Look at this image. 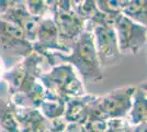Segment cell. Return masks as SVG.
I'll return each instance as SVG.
<instances>
[{
	"label": "cell",
	"instance_id": "1",
	"mask_svg": "<svg viewBox=\"0 0 147 132\" xmlns=\"http://www.w3.org/2000/svg\"><path fill=\"white\" fill-rule=\"evenodd\" d=\"M51 66L69 64L78 72L80 79L85 83L100 82L103 79V72L97 56L92 33L84 31L71 45L68 54L59 52H44Z\"/></svg>",
	"mask_w": 147,
	"mask_h": 132
},
{
	"label": "cell",
	"instance_id": "2",
	"mask_svg": "<svg viewBox=\"0 0 147 132\" xmlns=\"http://www.w3.org/2000/svg\"><path fill=\"white\" fill-rule=\"evenodd\" d=\"M58 33V43L61 53L68 54L71 45L85 31V21L74 11L71 1H47Z\"/></svg>",
	"mask_w": 147,
	"mask_h": 132
},
{
	"label": "cell",
	"instance_id": "3",
	"mask_svg": "<svg viewBox=\"0 0 147 132\" xmlns=\"http://www.w3.org/2000/svg\"><path fill=\"white\" fill-rule=\"evenodd\" d=\"M38 81L47 91L66 101L87 94L82 81L69 64L53 66L47 73L41 76Z\"/></svg>",
	"mask_w": 147,
	"mask_h": 132
},
{
	"label": "cell",
	"instance_id": "4",
	"mask_svg": "<svg viewBox=\"0 0 147 132\" xmlns=\"http://www.w3.org/2000/svg\"><path fill=\"white\" fill-rule=\"evenodd\" d=\"M0 52L6 68H9L33 52V44L18 26L0 18Z\"/></svg>",
	"mask_w": 147,
	"mask_h": 132
},
{
	"label": "cell",
	"instance_id": "5",
	"mask_svg": "<svg viewBox=\"0 0 147 132\" xmlns=\"http://www.w3.org/2000/svg\"><path fill=\"white\" fill-rule=\"evenodd\" d=\"M113 28L115 30L121 55H136L146 47V26L137 24L120 13L113 18Z\"/></svg>",
	"mask_w": 147,
	"mask_h": 132
},
{
	"label": "cell",
	"instance_id": "6",
	"mask_svg": "<svg viewBox=\"0 0 147 132\" xmlns=\"http://www.w3.org/2000/svg\"><path fill=\"white\" fill-rule=\"evenodd\" d=\"M93 44L101 67H110L121 61L117 34L112 22H105L94 26L92 30Z\"/></svg>",
	"mask_w": 147,
	"mask_h": 132
},
{
	"label": "cell",
	"instance_id": "7",
	"mask_svg": "<svg viewBox=\"0 0 147 132\" xmlns=\"http://www.w3.org/2000/svg\"><path fill=\"white\" fill-rule=\"evenodd\" d=\"M135 86H125L113 89L108 95L100 97L98 107L105 120L124 119L127 117L132 104Z\"/></svg>",
	"mask_w": 147,
	"mask_h": 132
},
{
	"label": "cell",
	"instance_id": "8",
	"mask_svg": "<svg viewBox=\"0 0 147 132\" xmlns=\"http://www.w3.org/2000/svg\"><path fill=\"white\" fill-rule=\"evenodd\" d=\"M0 18L18 26L30 43H35L41 19L34 18L28 12L24 1H14V3Z\"/></svg>",
	"mask_w": 147,
	"mask_h": 132
},
{
	"label": "cell",
	"instance_id": "9",
	"mask_svg": "<svg viewBox=\"0 0 147 132\" xmlns=\"http://www.w3.org/2000/svg\"><path fill=\"white\" fill-rule=\"evenodd\" d=\"M33 51L40 53L44 52H59L61 46L58 43V33L53 19L49 17L43 18L37 28L36 41L33 44Z\"/></svg>",
	"mask_w": 147,
	"mask_h": 132
},
{
	"label": "cell",
	"instance_id": "10",
	"mask_svg": "<svg viewBox=\"0 0 147 132\" xmlns=\"http://www.w3.org/2000/svg\"><path fill=\"white\" fill-rule=\"evenodd\" d=\"M98 96L86 94L81 97L70 98L66 101V108L63 118L67 123H80L86 121L93 101Z\"/></svg>",
	"mask_w": 147,
	"mask_h": 132
},
{
	"label": "cell",
	"instance_id": "11",
	"mask_svg": "<svg viewBox=\"0 0 147 132\" xmlns=\"http://www.w3.org/2000/svg\"><path fill=\"white\" fill-rule=\"evenodd\" d=\"M131 126L145 123L147 120V93L146 82L135 86L132 95V104L129 114L126 117Z\"/></svg>",
	"mask_w": 147,
	"mask_h": 132
},
{
	"label": "cell",
	"instance_id": "12",
	"mask_svg": "<svg viewBox=\"0 0 147 132\" xmlns=\"http://www.w3.org/2000/svg\"><path fill=\"white\" fill-rule=\"evenodd\" d=\"M65 108H66V100L47 91L46 99L38 106L37 109L46 120H53L61 118L65 112Z\"/></svg>",
	"mask_w": 147,
	"mask_h": 132
},
{
	"label": "cell",
	"instance_id": "13",
	"mask_svg": "<svg viewBox=\"0 0 147 132\" xmlns=\"http://www.w3.org/2000/svg\"><path fill=\"white\" fill-rule=\"evenodd\" d=\"M0 129L3 132H22L16 117L14 105L5 98H0Z\"/></svg>",
	"mask_w": 147,
	"mask_h": 132
},
{
	"label": "cell",
	"instance_id": "14",
	"mask_svg": "<svg viewBox=\"0 0 147 132\" xmlns=\"http://www.w3.org/2000/svg\"><path fill=\"white\" fill-rule=\"evenodd\" d=\"M147 1L144 0H132L125 1L122 8V13L125 18L129 19L137 24L146 26L147 23Z\"/></svg>",
	"mask_w": 147,
	"mask_h": 132
},
{
	"label": "cell",
	"instance_id": "15",
	"mask_svg": "<svg viewBox=\"0 0 147 132\" xmlns=\"http://www.w3.org/2000/svg\"><path fill=\"white\" fill-rule=\"evenodd\" d=\"M124 2L125 1H117V0H101V1H96V5L100 12L108 16L110 19H113L114 17L121 13Z\"/></svg>",
	"mask_w": 147,
	"mask_h": 132
},
{
	"label": "cell",
	"instance_id": "16",
	"mask_svg": "<svg viewBox=\"0 0 147 132\" xmlns=\"http://www.w3.org/2000/svg\"><path fill=\"white\" fill-rule=\"evenodd\" d=\"M24 5L28 12L34 18L43 19L51 16L47 1H24Z\"/></svg>",
	"mask_w": 147,
	"mask_h": 132
},
{
	"label": "cell",
	"instance_id": "17",
	"mask_svg": "<svg viewBox=\"0 0 147 132\" xmlns=\"http://www.w3.org/2000/svg\"><path fill=\"white\" fill-rule=\"evenodd\" d=\"M107 132H134L133 126L129 125L126 118L124 119H110L108 120Z\"/></svg>",
	"mask_w": 147,
	"mask_h": 132
},
{
	"label": "cell",
	"instance_id": "18",
	"mask_svg": "<svg viewBox=\"0 0 147 132\" xmlns=\"http://www.w3.org/2000/svg\"><path fill=\"white\" fill-rule=\"evenodd\" d=\"M14 3V1H8V0H0V17L6 12L7 10Z\"/></svg>",
	"mask_w": 147,
	"mask_h": 132
},
{
	"label": "cell",
	"instance_id": "19",
	"mask_svg": "<svg viewBox=\"0 0 147 132\" xmlns=\"http://www.w3.org/2000/svg\"><path fill=\"white\" fill-rule=\"evenodd\" d=\"M133 131L134 132H146V122L141 123L137 126H133Z\"/></svg>",
	"mask_w": 147,
	"mask_h": 132
},
{
	"label": "cell",
	"instance_id": "20",
	"mask_svg": "<svg viewBox=\"0 0 147 132\" xmlns=\"http://www.w3.org/2000/svg\"><path fill=\"white\" fill-rule=\"evenodd\" d=\"M5 69H6V66H5V63H3V60H2V57L0 56V79L2 78V75L5 73Z\"/></svg>",
	"mask_w": 147,
	"mask_h": 132
},
{
	"label": "cell",
	"instance_id": "21",
	"mask_svg": "<svg viewBox=\"0 0 147 132\" xmlns=\"http://www.w3.org/2000/svg\"><path fill=\"white\" fill-rule=\"evenodd\" d=\"M0 132H3V131H1V130H0Z\"/></svg>",
	"mask_w": 147,
	"mask_h": 132
}]
</instances>
